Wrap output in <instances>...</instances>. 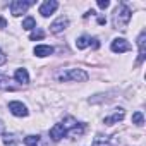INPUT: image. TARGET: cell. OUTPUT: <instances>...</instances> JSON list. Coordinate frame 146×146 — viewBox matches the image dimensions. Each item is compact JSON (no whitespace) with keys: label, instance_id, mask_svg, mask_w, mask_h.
<instances>
[{"label":"cell","instance_id":"obj_1","mask_svg":"<svg viewBox=\"0 0 146 146\" xmlns=\"http://www.w3.org/2000/svg\"><path fill=\"white\" fill-rule=\"evenodd\" d=\"M132 14H131V9L125 5V4H120L115 12H113V26L115 29H120V31H125L127 29V24L131 21Z\"/></svg>","mask_w":146,"mask_h":146},{"label":"cell","instance_id":"obj_2","mask_svg":"<svg viewBox=\"0 0 146 146\" xmlns=\"http://www.w3.org/2000/svg\"><path fill=\"white\" fill-rule=\"evenodd\" d=\"M57 79L60 83H65V81H78V83H84L88 81V74L83 70V69H67V70H62L57 74Z\"/></svg>","mask_w":146,"mask_h":146},{"label":"cell","instance_id":"obj_3","mask_svg":"<svg viewBox=\"0 0 146 146\" xmlns=\"http://www.w3.org/2000/svg\"><path fill=\"white\" fill-rule=\"evenodd\" d=\"M33 4H35L33 0H14V2L11 4V14H12L14 17H19V16L26 14L28 9H29Z\"/></svg>","mask_w":146,"mask_h":146},{"label":"cell","instance_id":"obj_4","mask_svg":"<svg viewBox=\"0 0 146 146\" xmlns=\"http://www.w3.org/2000/svg\"><path fill=\"white\" fill-rule=\"evenodd\" d=\"M110 48H112L113 53H124V52H129V50H131V45H129L124 38H115V40L112 41Z\"/></svg>","mask_w":146,"mask_h":146},{"label":"cell","instance_id":"obj_5","mask_svg":"<svg viewBox=\"0 0 146 146\" xmlns=\"http://www.w3.org/2000/svg\"><path fill=\"white\" fill-rule=\"evenodd\" d=\"M9 110L16 117H28V113H29L28 108H26V105H23L21 102H11L9 103Z\"/></svg>","mask_w":146,"mask_h":146},{"label":"cell","instance_id":"obj_6","mask_svg":"<svg viewBox=\"0 0 146 146\" xmlns=\"http://www.w3.org/2000/svg\"><path fill=\"white\" fill-rule=\"evenodd\" d=\"M57 7H58V2H55V0H46V2H43L41 7H40V14L43 17H48L57 11Z\"/></svg>","mask_w":146,"mask_h":146},{"label":"cell","instance_id":"obj_7","mask_svg":"<svg viewBox=\"0 0 146 146\" xmlns=\"http://www.w3.org/2000/svg\"><path fill=\"white\" fill-rule=\"evenodd\" d=\"M65 136H67V131H65L64 124H55V125L50 129V137H52L53 141H60V139L65 137Z\"/></svg>","mask_w":146,"mask_h":146},{"label":"cell","instance_id":"obj_8","mask_svg":"<svg viewBox=\"0 0 146 146\" xmlns=\"http://www.w3.org/2000/svg\"><path fill=\"white\" fill-rule=\"evenodd\" d=\"M67 26H69V19L62 16V17H58L57 21H53V23H52V26H50V31L57 35V33H60V31H64V29H65Z\"/></svg>","mask_w":146,"mask_h":146},{"label":"cell","instance_id":"obj_9","mask_svg":"<svg viewBox=\"0 0 146 146\" xmlns=\"http://www.w3.org/2000/svg\"><path fill=\"white\" fill-rule=\"evenodd\" d=\"M124 115H125V112H124V108H117L110 117H105V124L107 125H112V124H117V122H120L122 119H124Z\"/></svg>","mask_w":146,"mask_h":146},{"label":"cell","instance_id":"obj_10","mask_svg":"<svg viewBox=\"0 0 146 146\" xmlns=\"http://www.w3.org/2000/svg\"><path fill=\"white\" fill-rule=\"evenodd\" d=\"M144 40H146V31H141V35H139V38H137V46H139V57H137V62H139V64L146 58V52H144Z\"/></svg>","mask_w":146,"mask_h":146},{"label":"cell","instance_id":"obj_11","mask_svg":"<svg viewBox=\"0 0 146 146\" xmlns=\"http://www.w3.org/2000/svg\"><path fill=\"white\" fill-rule=\"evenodd\" d=\"M14 78H16V81L21 83V84H28V83H29V74H28L26 69H16Z\"/></svg>","mask_w":146,"mask_h":146},{"label":"cell","instance_id":"obj_12","mask_svg":"<svg viewBox=\"0 0 146 146\" xmlns=\"http://www.w3.org/2000/svg\"><path fill=\"white\" fill-rule=\"evenodd\" d=\"M33 52H35L36 57H48V55L53 53V48L48 46V45H38V46H35Z\"/></svg>","mask_w":146,"mask_h":146},{"label":"cell","instance_id":"obj_13","mask_svg":"<svg viewBox=\"0 0 146 146\" xmlns=\"http://www.w3.org/2000/svg\"><path fill=\"white\" fill-rule=\"evenodd\" d=\"M108 144H110V143H108V137L98 134V136L93 139V144H91V146H108Z\"/></svg>","mask_w":146,"mask_h":146},{"label":"cell","instance_id":"obj_14","mask_svg":"<svg viewBox=\"0 0 146 146\" xmlns=\"http://www.w3.org/2000/svg\"><path fill=\"white\" fill-rule=\"evenodd\" d=\"M36 28V21L29 16V17H26L24 21H23V29H26V31H31V29H35Z\"/></svg>","mask_w":146,"mask_h":146},{"label":"cell","instance_id":"obj_15","mask_svg":"<svg viewBox=\"0 0 146 146\" xmlns=\"http://www.w3.org/2000/svg\"><path fill=\"white\" fill-rule=\"evenodd\" d=\"M90 40H91L90 36H79L78 41H76V46H78L79 50H84V48L90 45Z\"/></svg>","mask_w":146,"mask_h":146},{"label":"cell","instance_id":"obj_16","mask_svg":"<svg viewBox=\"0 0 146 146\" xmlns=\"http://www.w3.org/2000/svg\"><path fill=\"white\" fill-rule=\"evenodd\" d=\"M38 143H40V136L31 134V136H26L24 137V144L26 146H38Z\"/></svg>","mask_w":146,"mask_h":146},{"label":"cell","instance_id":"obj_17","mask_svg":"<svg viewBox=\"0 0 146 146\" xmlns=\"http://www.w3.org/2000/svg\"><path fill=\"white\" fill-rule=\"evenodd\" d=\"M45 38V33H43V29H40V28H35L33 31H31V35H29V40H43Z\"/></svg>","mask_w":146,"mask_h":146},{"label":"cell","instance_id":"obj_18","mask_svg":"<svg viewBox=\"0 0 146 146\" xmlns=\"http://www.w3.org/2000/svg\"><path fill=\"white\" fill-rule=\"evenodd\" d=\"M132 124H136V125H143V124H144L143 112H134V113H132Z\"/></svg>","mask_w":146,"mask_h":146},{"label":"cell","instance_id":"obj_19","mask_svg":"<svg viewBox=\"0 0 146 146\" xmlns=\"http://www.w3.org/2000/svg\"><path fill=\"white\" fill-rule=\"evenodd\" d=\"M9 78L4 76V74H0V90H12V86L9 84Z\"/></svg>","mask_w":146,"mask_h":146},{"label":"cell","instance_id":"obj_20","mask_svg":"<svg viewBox=\"0 0 146 146\" xmlns=\"http://www.w3.org/2000/svg\"><path fill=\"white\" fill-rule=\"evenodd\" d=\"M14 141H17L14 134H4V143H14Z\"/></svg>","mask_w":146,"mask_h":146},{"label":"cell","instance_id":"obj_21","mask_svg":"<svg viewBox=\"0 0 146 146\" xmlns=\"http://www.w3.org/2000/svg\"><path fill=\"white\" fill-rule=\"evenodd\" d=\"M108 5H110L108 0H98V7H100V9H107Z\"/></svg>","mask_w":146,"mask_h":146},{"label":"cell","instance_id":"obj_22","mask_svg":"<svg viewBox=\"0 0 146 146\" xmlns=\"http://www.w3.org/2000/svg\"><path fill=\"white\" fill-rule=\"evenodd\" d=\"M90 45H93V48H100V41H98L96 38H93V40H90Z\"/></svg>","mask_w":146,"mask_h":146},{"label":"cell","instance_id":"obj_23","mask_svg":"<svg viewBox=\"0 0 146 146\" xmlns=\"http://www.w3.org/2000/svg\"><path fill=\"white\" fill-rule=\"evenodd\" d=\"M5 60H7V57H5V53L0 50V65H4L5 64Z\"/></svg>","mask_w":146,"mask_h":146},{"label":"cell","instance_id":"obj_24","mask_svg":"<svg viewBox=\"0 0 146 146\" xmlns=\"http://www.w3.org/2000/svg\"><path fill=\"white\" fill-rule=\"evenodd\" d=\"M4 28H7V21L4 17H0V29H4Z\"/></svg>","mask_w":146,"mask_h":146}]
</instances>
